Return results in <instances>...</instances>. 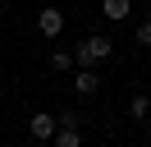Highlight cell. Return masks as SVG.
I'll return each instance as SVG.
<instances>
[{
	"label": "cell",
	"mask_w": 151,
	"mask_h": 147,
	"mask_svg": "<svg viewBox=\"0 0 151 147\" xmlns=\"http://www.w3.org/2000/svg\"><path fill=\"white\" fill-rule=\"evenodd\" d=\"M96 87H101V74H96V64H78V69H73V92H78V97H92Z\"/></svg>",
	"instance_id": "cell-2"
},
{
	"label": "cell",
	"mask_w": 151,
	"mask_h": 147,
	"mask_svg": "<svg viewBox=\"0 0 151 147\" xmlns=\"http://www.w3.org/2000/svg\"><path fill=\"white\" fill-rule=\"evenodd\" d=\"M28 147H50V143H37V138H32V143H28Z\"/></svg>",
	"instance_id": "cell-11"
},
{
	"label": "cell",
	"mask_w": 151,
	"mask_h": 147,
	"mask_svg": "<svg viewBox=\"0 0 151 147\" xmlns=\"http://www.w3.org/2000/svg\"><path fill=\"white\" fill-rule=\"evenodd\" d=\"M55 119H60V129H78V124H83L78 110H64V115H55Z\"/></svg>",
	"instance_id": "cell-9"
},
{
	"label": "cell",
	"mask_w": 151,
	"mask_h": 147,
	"mask_svg": "<svg viewBox=\"0 0 151 147\" xmlns=\"http://www.w3.org/2000/svg\"><path fill=\"white\" fill-rule=\"evenodd\" d=\"M137 46H151V18H142V23H137Z\"/></svg>",
	"instance_id": "cell-10"
},
{
	"label": "cell",
	"mask_w": 151,
	"mask_h": 147,
	"mask_svg": "<svg viewBox=\"0 0 151 147\" xmlns=\"http://www.w3.org/2000/svg\"><path fill=\"white\" fill-rule=\"evenodd\" d=\"M50 147H83V138H78V129H55Z\"/></svg>",
	"instance_id": "cell-7"
},
{
	"label": "cell",
	"mask_w": 151,
	"mask_h": 147,
	"mask_svg": "<svg viewBox=\"0 0 151 147\" xmlns=\"http://www.w3.org/2000/svg\"><path fill=\"white\" fill-rule=\"evenodd\" d=\"M128 115L137 119V124H147V119H151V97H147V92H137V97L128 101Z\"/></svg>",
	"instance_id": "cell-6"
},
{
	"label": "cell",
	"mask_w": 151,
	"mask_h": 147,
	"mask_svg": "<svg viewBox=\"0 0 151 147\" xmlns=\"http://www.w3.org/2000/svg\"><path fill=\"white\" fill-rule=\"evenodd\" d=\"M101 9H105L110 23H124V18L133 14V0H101Z\"/></svg>",
	"instance_id": "cell-5"
},
{
	"label": "cell",
	"mask_w": 151,
	"mask_h": 147,
	"mask_svg": "<svg viewBox=\"0 0 151 147\" xmlns=\"http://www.w3.org/2000/svg\"><path fill=\"white\" fill-rule=\"evenodd\" d=\"M110 51H114L110 37H83L78 51H73V69H78V64H101V60H110Z\"/></svg>",
	"instance_id": "cell-1"
},
{
	"label": "cell",
	"mask_w": 151,
	"mask_h": 147,
	"mask_svg": "<svg viewBox=\"0 0 151 147\" xmlns=\"http://www.w3.org/2000/svg\"><path fill=\"white\" fill-rule=\"evenodd\" d=\"M37 32H41V37H60V32H64V14H60L55 5H46V9L37 14Z\"/></svg>",
	"instance_id": "cell-3"
},
{
	"label": "cell",
	"mask_w": 151,
	"mask_h": 147,
	"mask_svg": "<svg viewBox=\"0 0 151 147\" xmlns=\"http://www.w3.org/2000/svg\"><path fill=\"white\" fill-rule=\"evenodd\" d=\"M32 138H37V143H50V138H55V129H60V119L55 115H32Z\"/></svg>",
	"instance_id": "cell-4"
},
{
	"label": "cell",
	"mask_w": 151,
	"mask_h": 147,
	"mask_svg": "<svg viewBox=\"0 0 151 147\" xmlns=\"http://www.w3.org/2000/svg\"><path fill=\"white\" fill-rule=\"evenodd\" d=\"M50 69H73V51H50Z\"/></svg>",
	"instance_id": "cell-8"
}]
</instances>
